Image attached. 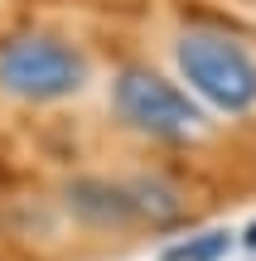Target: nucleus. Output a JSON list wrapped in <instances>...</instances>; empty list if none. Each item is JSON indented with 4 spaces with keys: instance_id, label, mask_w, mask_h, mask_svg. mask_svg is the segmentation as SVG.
<instances>
[{
    "instance_id": "nucleus-1",
    "label": "nucleus",
    "mask_w": 256,
    "mask_h": 261,
    "mask_svg": "<svg viewBox=\"0 0 256 261\" xmlns=\"http://www.w3.org/2000/svg\"><path fill=\"white\" fill-rule=\"evenodd\" d=\"M179 73L208 107L242 116L256 107V58L222 29H189L174 44Z\"/></svg>"
},
{
    "instance_id": "nucleus-2",
    "label": "nucleus",
    "mask_w": 256,
    "mask_h": 261,
    "mask_svg": "<svg viewBox=\"0 0 256 261\" xmlns=\"http://www.w3.org/2000/svg\"><path fill=\"white\" fill-rule=\"evenodd\" d=\"M82 87H87V58L63 39L19 34L0 44V92L15 102L44 107V102L77 97Z\"/></svg>"
},
{
    "instance_id": "nucleus-3",
    "label": "nucleus",
    "mask_w": 256,
    "mask_h": 261,
    "mask_svg": "<svg viewBox=\"0 0 256 261\" xmlns=\"http://www.w3.org/2000/svg\"><path fill=\"white\" fill-rule=\"evenodd\" d=\"M116 116L135 130V136L150 140H189L203 130V112L179 92L174 83H164L150 68H126L111 87Z\"/></svg>"
},
{
    "instance_id": "nucleus-4",
    "label": "nucleus",
    "mask_w": 256,
    "mask_h": 261,
    "mask_svg": "<svg viewBox=\"0 0 256 261\" xmlns=\"http://www.w3.org/2000/svg\"><path fill=\"white\" fill-rule=\"evenodd\" d=\"M232 247V232L227 227H213V232H198L189 237V242H174L169 252H164V261H222Z\"/></svg>"
},
{
    "instance_id": "nucleus-5",
    "label": "nucleus",
    "mask_w": 256,
    "mask_h": 261,
    "mask_svg": "<svg viewBox=\"0 0 256 261\" xmlns=\"http://www.w3.org/2000/svg\"><path fill=\"white\" fill-rule=\"evenodd\" d=\"M242 242H247V247H251V252H256V223L247 227V232H242Z\"/></svg>"
}]
</instances>
